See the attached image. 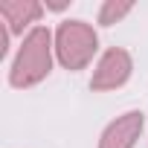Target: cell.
<instances>
[{
	"instance_id": "cell-1",
	"label": "cell",
	"mask_w": 148,
	"mask_h": 148,
	"mask_svg": "<svg viewBox=\"0 0 148 148\" xmlns=\"http://www.w3.org/2000/svg\"><path fill=\"white\" fill-rule=\"evenodd\" d=\"M52 52H55V35L47 26H35L32 32H26L9 67V84L18 90L41 84L52 73Z\"/></svg>"
},
{
	"instance_id": "cell-2",
	"label": "cell",
	"mask_w": 148,
	"mask_h": 148,
	"mask_svg": "<svg viewBox=\"0 0 148 148\" xmlns=\"http://www.w3.org/2000/svg\"><path fill=\"white\" fill-rule=\"evenodd\" d=\"M99 52V35L87 21H61L55 29V58L64 70L79 73Z\"/></svg>"
},
{
	"instance_id": "cell-3",
	"label": "cell",
	"mask_w": 148,
	"mask_h": 148,
	"mask_svg": "<svg viewBox=\"0 0 148 148\" xmlns=\"http://www.w3.org/2000/svg\"><path fill=\"white\" fill-rule=\"evenodd\" d=\"M134 73V58L128 49L122 47H110L99 55L96 61V70H93V79H90V90L96 93H110V90H119L122 84H128Z\"/></svg>"
},
{
	"instance_id": "cell-4",
	"label": "cell",
	"mask_w": 148,
	"mask_h": 148,
	"mask_svg": "<svg viewBox=\"0 0 148 148\" xmlns=\"http://www.w3.org/2000/svg\"><path fill=\"white\" fill-rule=\"evenodd\" d=\"M145 128V113L142 110H125L116 116L99 136V148H134L139 134Z\"/></svg>"
},
{
	"instance_id": "cell-5",
	"label": "cell",
	"mask_w": 148,
	"mask_h": 148,
	"mask_svg": "<svg viewBox=\"0 0 148 148\" xmlns=\"http://www.w3.org/2000/svg\"><path fill=\"white\" fill-rule=\"evenodd\" d=\"M44 15V3H38V0H0V18H3V23L9 26L12 35H23L26 29L32 32Z\"/></svg>"
},
{
	"instance_id": "cell-6",
	"label": "cell",
	"mask_w": 148,
	"mask_h": 148,
	"mask_svg": "<svg viewBox=\"0 0 148 148\" xmlns=\"http://www.w3.org/2000/svg\"><path fill=\"white\" fill-rule=\"evenodd\" d=\"M131 12H134L131 0H108V3H102V9H99V26H113V23H119Z\"/></svg>"
},
{
	"instance_id": "cell-7",
	"label": "cell",
	"mask_w": 148,
	"mask_h": 148,
	"mask_svg": "<svg viewBox=\"0 0 148 148\" xmlns=\"http://www.w3.org/2000/svg\"><path fill=\"white\" fill-rule=\"evenodd\" d=\"M67 6H70V0H47V3H44V9H52V12H61Z\"/></svg>"
}]
</instances>
